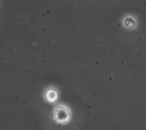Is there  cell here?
Wrapping results in <instances>:
<instances>
[{"instance_id": "cell-2", "label": "cell", "mask_w": 146, "mask_h": 130, "mask_svg": "<svg viewBox=\"0 0 146 130\" xmlns=\"http://www.w3.org/2000/svg\"><path fill=\"white\" fill-rule=\"evenodd\" d=\"M59 97V92H58V89L56 87H52V86H49L44 89L43 91V99L49 103V104H54L57 101Z\"/></svg>"}, {"instance_id": "cell-1", "label": "cell", "mask_w": 146, "mask_h": 130, "mask_svg": "<svg viewBox=\"0 0 146 130\" xmlns=\"http://www.w3.org/2000/svg\"><path fill=\"white\" fill-rule=\"evenodd\" d=\"M51 117L58 124H67L72 119V111L65 104H57L52 109Z\"/></svg>"}, {"instance_id": "cell-3", "label": "cell", "mask_w": 146, "mask_h": 130, "mask_svg": "<svg viewBox=\"0 0 146 130\" xmlns=\"http://www.w3.org/2000/svg\"><path fill=\"white\" fill-rule=\"evenodd\" d=\"M122 24H123V26H124L125 29L132 30V29L136 27L137 22H136V18H135V17H132V16H125V17L123 18V21H122Z\"/></svg>"}]
</instances>
